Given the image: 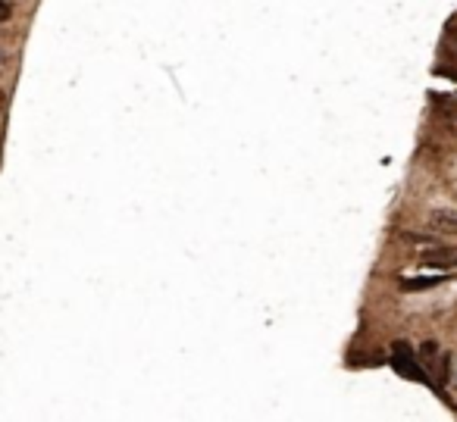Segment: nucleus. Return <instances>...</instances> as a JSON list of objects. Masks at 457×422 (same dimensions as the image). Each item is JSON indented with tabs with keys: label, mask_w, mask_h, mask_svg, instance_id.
<instances>
[{
	"label": "nucleus",
	"mask_w": 457,
	"mask_h": 422,
	"mask_svg": "<svg viewBox=\"0 0 457 422\" xmlns=\"http://www.w3.org/2000/svg\"><path fill=\"white\" fill-rule=\"evenodd\" d=\"M392 360H395V366L401 369L404 375H410V379H420V381L426 379L423 369L416 366V360H414V354H410V348H407V344H401V341L395 344V354H392Z\"/></svg>",
	"instance_id": "f257e3e1"
},
{
	"label": "nucleus",
	"mask_w": 457,
	"mask_h": 422,
	"mask_svg": "<svg viewBox=\"0 0 457 422\" xmlns=\"http://www.w3.org/2000/svg\"><path fill=\"white\" fill-rule=\"evenodd\" d=\"M426 222L438 235H457V210H432Z\"/></svg>",
	"instance_id": "f03ea898"
},
{
	"label": "nucleus",
	"mask_w": 457,
	"mask_h": 422,
	"mask_svg": "<svg viewBox=\"0 0 457 422\" xmlns=\"http://www.w3.org/2000/svg\"><path fill=\"white\" fill-rule=\"evenodd\" d=\"M423 263L426 266H442V269H451V266H457V247H436V251L423 253Z\"/></svg>",
	"instance_id": "7ed1b4c3"
},
{
	"label": "nucleus",
	"mask_w": 457,
	"mask_h": 422,
	"mask_svg": "<svg viewBox=\"0 0 457 422\" xmlns=\"http://www.w3.org/2000/svg\"><path fill=\"white\" fill-rule=\"evenodd\" d=\"M398 238H401L407 247H414L416 253H429V251H436V247H442V244H438V238H426V235H410V232H404V235H398Z\"/></svg>",
	"instance_id": "20e7f679"
},
{
	"label": "nucleus",
	"mask_w": 457,
	"mask_h": 422,
	"mask_svg": "<svg viewBox=\"0 0 457 422\" xmlns=\"http://www.w3.org/2000/svg\"><path fill=\"white\" fill-rule=\"evenodd\" d=\"M445 279H404L401 288L404 291H423V288H432V285H442Z\"/></svg>",
	"instance_id": "39448f33"
},
{
	"label": "nucleus",
	"mask_w": 457,
	"mask_h": 422,
	"mask_svg": "<svg viewBox=\"0 0 457 422\" xmlns=\"http://www.w3.org/2000/svg\"><path fill=\"white\" fill-rule=\"evenodd\" d=\"M436 354H438V348H436V344H432V341H426L423 348H420V357H423L426 363H429V360H436Z\"/></svg>",
	"instance_id": "423d86ee"
},
{
	"label": "nucleus",
	"mask_w": 457,
	"mask_h": 422,
	"mask_svg": "<svg viewBox=\"0 0 457 422\" xmlns=\"http://www.w3.org/2000/svg\"><path fill=\"white\" fill-rule=\"evenodd\" d=\"M13 16V3L10 0H0V22H7Z\"/></svg>",
	"instance_id": "0eeeda50"
},
{
	"label": "nucleus",
	"mask_w": 457,
	"mask_h": 422,
	"mask_svg": "<svg viewBox=\"0 0 457 422\" xmlns=\"http://www.w3.org/2000/svg\"><path fill=\"white\" fill-rule=\"evenodd\" d=\"M3 56H7V54H3V48H0V63H3Z\"/></svg>",
	"instance_id": "6e6552de"
},
{
	"label": "nucleus",
	"mask_w": 457,
	"mask_h": 422,
	"mask_svg": "<svg viewBox=\"0 0 457 422\" xmlns=\"http://www.w3.org/2000/svg\"><path fill=\"white\" fill-rule=\"evenodd\" d=\"M454 44H457V32H454Z\"/></svg>",
	"instance_id": "1a4fd4ad"
},
{
	"label": "nucleus",
	"mask_w": 457,
	"mask_h": 422,
	"mask_svg": "<svg viewBox=\"0 0 457 422\" xmlns=\"http://www.w3.org/2000/svg\"><path fill=\"white\" fill-rule=\"evenodd\" d=\"M0 103H3V94H0Z\"/></svg>",
	"instance_id": "9d476101"
}]
</instances>
